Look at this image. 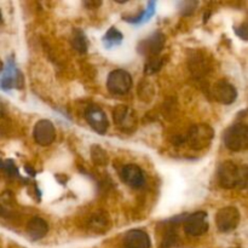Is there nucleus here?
Segmentation results:
<instances>
[{"mask_svg": "<svg viewBox=\"0 0 248 248\" xmlns=\"http://www.w3.org/2000/svg\"><path fill=\"white\" fill-rule=\"evenodd\" d=\"M247 176L246 166H240L234 161H225L218 167V183L224 189L246 188Z\"/></svg>", "mask_w": 248, "mask_h": 248, "instance_id": "nucleus-1", "label": "nucleus"}, {"mask_svg": "<svg viewBox=\"0 0 248 248\" xmlns=\"http://www.w3.org/2000/svg\"><path fill=\"white\" fill-rule=\"evenodd\" d=\"M213 138H215V131L211 126L206 124L195 125L188 131V135L184 138L191 149L202 150L211 145Z\"/></svg>", "mask_w": 248, "mask_h": 248, "instance_id": "nucleus-2", "label": "nucleus"}, {"mask_svg": "<svg viewBox=\"0 0 248 248\" xmlns=\"http://www.w3.org/2000/svg\"><path fill=\"white\" fill-rule=\"evenodd\" d=\"M224 144L232 152H242L248 147V127L246 124H235L225 130Z\"/></svg>", "mask_w": 248, "mask_h": 248, "instance_id": "nucleus-3", "label": "nucleus"}, {"mask_svg": "<svg viewBox=\"0 0 248 248\" xmlns=\"http://www.w3.org/2000/svg\"><path fill=\"white\" fill-rule=\"evenodd\" d=\"M132 77L128 72L124 69H115L109 74L107 80V87L109 92L118 96L126 94L132 87Z\"/></svg>", "mask_w": 248, "mask_h": 248, "instance_id": "nucleus-4", "label": "nucleus"}, {"mask_svg": "<svg viewBox=\"0 0 248 248\" xmlns=\"http://www.w3.org/2000/svg\"><path fill=\"white\" fill-rule=\"evenodd\" d=\"M241 220V215L236 207L227 206L220 208L216 215V224L219 232H230L236 229Z\"/></svg>", "mask_w": 248, "mask_h": 248, "instance_id": "nucleus-5", "label": "nucleus"}, {"mask_svg": "<svg viewBox=\"0 0 248 248\" xmlns=\"http://www.w3.org/2000/svg\"><path fill=\"white\" fill-rule=\"evenodd\" d=\"M184 232L189 235V236H202L206 234L210 227V223L207 219V213L203 211H199V212L193 213V215L186 216L183 219Z\"/></svg>", "mask_w": 248, "mask_h": 248, "instance_id": "nucleus-6", "label": "nucleus"}, {"mask_svg": "<svg viewBox=\"0 0 248 248\" xmlns=\"http://www.w3.org/2000/svg\"><path fill=\"white\" fill-rule=\"evenodd\" d=\"M113 118L116 126L124 132H132L137 126V116L128 106H116L113 110Z\"/></svg>", "mask_w": 248, "mask_h": 248, "instance_id": "nucleus-7", "label": "nucleus"}, {"mask_svg": "<svg viewBox=\"0 0 248 248\" xmlns=\"http://www.w3.org/2000/svg\"><path fill=\"white\" fill-rule=\"evenodd\" d=\"M33 137L39 145H43V147L50 145L56 138L55 126L50 120H46V119L39 120L34 125Z\"/></svg>", "mask_w": 248, "mask_h": 248, "instance_id": "nucleus-8", "label": "nucleus"}, {"mask_svg": "<svg viewBox=\"0 0 248 248\" xmlns=\"http://www.w3.org/2000/svg\"><path fill=\"white\" fill-rule=\"evenodd\" d=\"M85 119L89 123V125L91 126V128L93 131H96L99 135H103L107 132L109 127V121L107 118L106 113L102 110L99 107L91 106L86 109L85 111Z\"/></svg>", "mask_w": 248, "mask_h": 248, "instance_id": "nucleus-9", "label": "nucleus"}, {"mask_svg": "<svg viewBox=\"0 0 248 248\" xmlns=\"http://www.w3.org/2000/svg\"><path fill=\"white\" fill-rule=\"evenodd\" d=\"M14 87H17V89L23 87V75L17 70L14 61L9 60V63L5 68L4 75L0 79V89L7 91V90H11Z\"/></svg>", "mask_w": 248, "mask_h": 248, "instance_id": "nucleus-10", "label": "nucleus"}, {"mask_svg": "<svg viewBox=\"0 0 248 248\" xmlns=\"http://www.w3.org/2000/svg\"><path fill=\"white\" fill-rule=\"evenodd\" d=\"M165 41H166V39H165L164 34L161 31H155L147 39L140 41V45H138V52L144 56H149V57L157 55V53L161 52Z\"/></svg>", "mask_w": 248, "mask_h": 248, "instance_id": "nucleus-11", "label": "nucleus"}, {"mask_svg": "<svg viewBox=\"0 0 248 248\" xmlns=\"http://www.w3.org/2000/svg\"><path fill=\"white\" fill-rule=\"evenodd\" d=\"M120 177L121 179H123L124 183L127 184L131 188L138 189L142 188V186H144V173H143V171L140 170V167L135 164L125 165V166L121 169Z\"/></svg>", "mask_w": 248, "mask_h": 248, "instance_id": "nucleus-12", "label": "nucleus"}, {"mask_svg": "<svg viewBox=\"0 0 248 248\" xmlns=\"http://www.w3.org/2000/svg\"><path fill=\"white\" fill-rule=\"evenodd\" d=\"M212 94L222 104H232L236 101L237 91L234 87V85L230 84L229 81L225 80H220V81L216 82L215 86L212 89Z\"/></svg>", "mask_w": 248, "mask_h": 248, "instance_id": "nucleus-13", "label": "nucleus"}, {"mask_svg": "<svg viewBox=\"0 0 248 248\" xmlns=\"http://www.w3.org/2000/svg\"><path fill=\"white\" fill-rule=\"evenodd\" d=\"M125 248H150V237L140 229L130 230L124 237Z\"/></svg>", "mask_w": 248, "mask_h": 248, "instance_id": "nucleus-14", "label": "nucleus"}, {"mask_svg": "<svg viewBox=\"0 0 248 248\" xmlns=\"http://www.w3.org/2000/svg\"><path fill=\"white\" fill-rule=\"evenodd\" d=\"M26 232L29 239L33 240V241H38V240H41L43 237H45V235L47 234L48 225L46 223V220H44L43 218L34 217L27 224Z\"/></svg>", "mask_w": 248, "mask_h": 248, "instance_id": "nucleus-15", "label": "nucleus"}, {"mask_svg": "<svg viewBox=\"0 0 248 248\" xmlns=\"http://www.w3.org/2000/svg\"><path fill=\"white\" fill-rule=\"evenodd\" d=\"M16 207V201L11 193H4L0 195V216L5 218H10L15 212Z\"/></svg>", "mask_w": 248, "mask_h": 248, "instance_id": "nucleus-16", "label": "nucleus"}, {"mask_svg": "<svg viewBox=\"0 0 248 248\" xmlns=\"http://www.w3.org/2000/svg\"><path fill=\"white\" fill-rule=\"evenodd\" d=\"M109 227V220L106 213L96 212L89 220V228L92 232H96L98 234L104 232Z\"/></svg>", "mask_w": 248, "mask_h": 248, "instance_id": "nucleus-17", "label": "nucleus"}, {"mask_svg": "<svg viewBox=\"0 0 248 248\" xmlns=\"http://www.w3.org/2000/svg\"><path fill=\"white\" fill-rule=\"evenodd\" d=\"M124 40V35L119 29H116L115 27H111L109 28V31H107L106 35L102 39V43L106 46L107 48L115 47V46H119Z\"/></svg>", "mask_w": 248, "mask_h": 248, "instance_id": "nucleus-18", "label": "nucleus"}, {"mask_svg": "<svg viewBox=\"0 0 248 248\" xmlns=\"http://www.w3.org/2000/svg\"><path fill=\"white\" fill-rule=\"evenodd\" d=\"M155 14V2L150 1L148 2L147 9L143 10L138 16L136 17H124L126 22H130V23L133 24H140V23H145V22L149 21V18H152Z\"/></svg>", "mask_w": 248, "mask_h": 248, "instance_id": "nucleus-19", "label": "nucleus"}, {"mask_svg": "<svg viewBox=\"0 0 248 248\" xmlns=\"http://www.w3.org/2000/svg\"><path fill=\"white\" fill-rule=\"evenodd\" d=\"M91 157L92 161L98 166H106L108 164V154L103 148L99 147L98 144L92 145L91 148Z\"/></svg>", "mask_w": 248, "mask_h": 248, "instance_id": "nucleus-20", "label": "nucleus"}, {"mask_svg": "<svg viewBox=\"0 0 248 248\" xmlns=\"http://www.w3.org/2000/svg\"><path fill=\"white\" fill-rule=\"evenodd\" d=\"M72 45L78 52L80 53H85L87 51V41H86V36L85 34L82 33L81 31L77 29L73 34V39H72Z\"/></svg>", "mask_w": 248, "mask_h": 248, "instance_id": "nucleus-21", "label": "nucleus"}, {"mask_svg": "<svg viewBox=\"0 0 248 248\" xmlns=\"http://www.w3.org/2000/svg\"><path fill=\"white\" fill-rule=\"evenodd\" d=\"M165 60L160 57H150L149 61L145 64V73L147 74H154L157 70H160L164 65Z\"/></svg>", "mask_w": 248, "mask_h": 248, "instance_id": "nucleus-22", "label": "nucleus"}, {"mask_svg": "<svg viewBox=\"0 0 248 248\" xmlns=\"http://www.w3.org/2000/svg\"><path fill=\"white\" fill-rule=\"evenodd\" d=\"M166 232H167V234L164 236V240H162L161 246H160V248H171V247H173L174 244L177 242V240H178L176 232H174L172 229H169Z\"/></svg>", "mask_w": 248, "mask_h": 248, "instance_id": "nucleus-23", "label": "nucleus"}, {"mask_svg": "<svg viewBox=\"0 0 248 248\" xmlns=\"http://www.w3.org/2000/svg\"><path fill=\"white\" fill-rule=\"evenodd\" d=\"M183 5L184 6H186V7H183V9H182V14L183 15H189V14H191V12L194 11V9H195L196 7V5H198V2H183Z\"/></svg>", "mask_w": 248, "mask_h": 248, "instance_id": "nucleus-24", "label": "nucleus"}, {"mask_svg": "<svg viewBox=\"0 0 248 248\" xmlns=\"http://www.w3.org/2000/svg\"><path fill=\"white\" fill-rule=\"evenodd\" d=\"M235 31H236V34L240 36V38H242L244 40H247V24L246 23H244L242 26H240L239 28L235 29Z\"/></svg>", "mask_w": 248, "mask_h": 248, "instance_id": "nucleus-25", "label": "nucleus"}, {"mask_svg": "<svg viewBox=\"0 0 248 248\" xmlns=\"http://www.w3.org/2000/svg\"><path fill=\"white\" fill-rule=\"evenodd\" d=\"M4 118H5V111H4V108H2V106L0 104V121H1ZM0 127H1V126H0Z\"/></svg>", "mask_w": 248, "mask_h": 248, "instance_id": "nucleus-26", "label": "nucleus"}, {"mask_svg": "<svg viewBox=\"0 0 248 248\" xmlns=\"http://www.w3.org/2000/svg\"><path fill=\"white\" fill-rule=\"evenodd\" d=\"M2 69H4V64H2L1 60H0V73H1V72H2Z\"/></svg>", "mask_w": 248, "mask_h": 248, "instance_id": "nucleus-27", "label": "nucleus"}, {"mask_svg": "<svg viewBox=\"0 0 248 248\" xmlns=\"http://www.w3.org/2000/svg\"><path fill=\"white\" fill-rule=\"evenodd\" d=\"M1 19H2V16H1V11H0V23H1Z\"/></svg>", "mask_w": 248, "mask_h": 248, "instance_id": "nucleus-28", "label": "nucleus"}, {"mask_svg": "<svg viewBox=\"0 0 248 248\" xmlns=\"http://www.w3.org/2000/svg\"><path fill=\"white\" fill-rule=\"evenodd\" d=\"M2 164H4V162H2V161H0V169H1V167H2Z\"/></svg>", "mask_w": 248, "mask_h": 248, "instance_id": "nucleus-29", "label": "nucleus"}]
</instances>
